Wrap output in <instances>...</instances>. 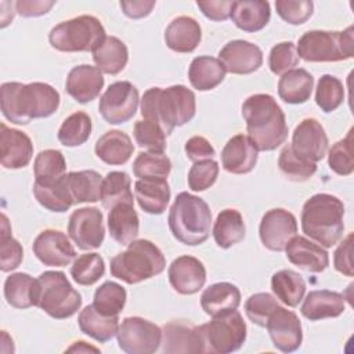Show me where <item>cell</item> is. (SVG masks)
I'll use <instances>...</instances> for the list:
<instances>
[{
	"instance_id": "cell-35",
	"label": "cell",
	"mask_w": 354,
	"mask_h": 354,
	"mask_svg": "<svg viewBox=\"0 0 354 354\" xmlns=\"http://www.w3.org/2000/svg\"><path fill=\"white\" fill-rule=\"evenodd\" d=\"M314 77L303 68L283 73L278 82V95L286 104H304L310 100Z\"/></svg>"
},
{
	"instance_id": "cell-38",
	"label": "cell",
	"mask_w": 354,
	"mask_h": 354,
	"mask_svg": "<svg viewBox=\"0 0 354 354\" xmlns=\"http://www.w3.org/2000/svg\"><path fill=\"white\" fill-rule=\"evenodd\" d=\"M37 279L26 272H15L4 282V297L14 308H29L36 306Z\"/></svg>"
},
{
	"instance_id": "cell-42",
	"label": "cell",
	"mask_w": 354,
	"mask_h": 354,
	"mask_svg": "<svg viewBox=\"0 0 354 354\" xmlns=\"http://www.w3.org/2000/svg\"><path fill=\"white\" fill-rule=\"evenodd\" d=\"M100 201L105 209H111L112 206L122 202L133 203L134 199L129 174L124 171H109L102 181Z\"/></svg>"
},
{
	"instance_id": "cell-8",
	"label": "cell",
	"mask_w": 354,
	"mask_h": 354,
	"mask_svg": "<svg viewBox=\"0 0 354 354\" xmlns=\"http://www.w3.org/2000/svg\"><path fill=\"white\" fill-rule=\"evenodd\" d=\"M36 307L54 319L71 318L82 307V295L62 271H44L39 275Z\"/></svg>"
},
{
	"instance_id": "cell-53",
	"label": "cell",
	"mask_w": 354,
	"mask_h": 354,
	"mask_svg": "<svg viewBox=\"0 0 354 354\" xmlns=\"http://www.w3.org/2000/svg\"><path fill=\"white\" fill-rule=\"evenodd\" d=\"M218 170V163L213 159L195 162L188 173V187L195 192L206 191L216 183Z\"/></svg>"
},
{
	"instance_id": "cell-3",
	"label": "cell",
	"mask_w": 354,
	"mask_h": 354,
	"mask_svg": "<svg viewBox=\"0 0 354 354\" xmlns=\"http://www.w3.org/2000/svg\"><path fill=\"white\" fill-rule=\"evenodd\" d=\"M248 137L259 151H274L288 138L285 113L270 94H253L242 104Z\"/></svg>"
},
{
	"instance_id": "cell-22",
	"label": "cell",
	"mask_w": 354,
	"mask_h": 354,
	"mask_svg": "<svg viewBox=\"0 0 354 354\" xmlns=\"http://www.w3.org/2000/svg\"><path fill=\"white\" fill-rule=\"evenodd\" d=\"M104 87L102 72L87 64L72 68L65 82L66 93L77 102L87 104L95 100Z\"/></svg>"
},
{
	"instance_id": "cell-43",
	"label": "cell",
	"mask_w": 354,
	"mask_h": 354,
	"mask_svg": "<svg viewBox=\"0 0 354 354\" xmlns=\"http://www.w3.org/2000/svg\"><path fill=\"white\" fill-rule=\"evenodd\" d=\"M91 129L90 116L86 112L77 111L62 122L57 138L64 147H79L88 140Z\"/></svg>"
},
{
	"instance_id": "cell-4",
	"label": "cell",
	"mask_w": 354,
	"mask_h": 354,
	"mask_svg": "<svg viewBox=\"0 0 354 354\" xmlns=\"http://www.w3.org/2000/svg\"><path fill=\"white\" fill-rule=\"evenodd\" d=\"M303 232L322 248L335 246L344 232V205L330 194H315L301 209Z\"/></svg>"
},
{
	"instance_id": "cell-29",
	"label": "cell",
	"mask_w": 354,
	"mask_h": 354,
	"mask_svg": "<svg viewBox=\"0 0 354 354\" xmlns=\"http://www.w3.org/2000/svg\"><path fill=\"white\" fill-rule=\"evenodd\" d=\"M108 230L111 238L120 245H129L137 238L140 220L133 203L122 202L109 209Z\"/></svg>"
},
{
	"instance_id": "cell-27",
	"label": "cell",
	"mask_w": 354,
	"mask_h": 354,
	"mask_svg": "<svg viewBox=\"0 0 354 354\" xmlns=\"http://www.w3.org/2000/svg\"><path fill=\"white\" fill-rule=\"evenodd\" d=\"M230 18L243 32H259L270 22V3L264 0L232 1Z\"/></svg>"
},
{
	"instance_id": "cell-37",
	"label": "cell",
	"mask_w": 354,
	"mask_h": 354,
	"mask_svg": "<svg viewBox=\"0 0 354 354\" xmlns=\"http://www.w3.org/2000/svg\"><path fill=\"white\" fill-rule=\"evenodd\" d=\"M246 234L242 214L236 209H224L217 214L213 225V238L218 248L228 249L239 243Z\"/></svg>"
},
{
	"instance_id": "cell-48",
	"label": "cell",
	"mask_w": 354,
	"mask_h": 354,
	"mask_svg": "<svg viewBox=\"0 0 354 354\" xmlns=\"http://www.w3.org/2000/svg\"><path fill=\"white\" fill-rule=\"evenodd\" d=\"M344 101V86L333 75H322L315 88V102L325 113L336 111Z\"/></svg>"
},
{
	"instance_id": "cell-40",
	"label": "cell",
	"mask_w": 354,
	"mask_h": 354,
	"mask_svg": "<svg viewBox=\"0 0 354 354\" xmlns=\"http://www.w3.org/2000/svg\"><path fill=\"white\" fill-rule=\"evenodd\" d=\"M35 183L47 185L54 184L66 176V162L61 151L44 149L39 152L33 162Z\"/></svg>"
},
{
	"instance_id": "cell-2",
	"label": "cell",
	"mask_w": 354,
	"mask_h": 354,
	"mask_svg": "<svg viewBox=\"0 0 354 354\" xmlns=\"http://www.w3.org/2000/svg\"><path fill=\"white\" fill-rule=\"evenodd\" d=\"M140 105L142 118L159 124L167 136L176 127L191 122L196 112L195 94L183 84L151 87L144 93Z\"/></svg>"
},
{
	"instance_id": "cell-44",
	"label": "cell",
	"mask_w": 354,
	"mask_h": 354,
	"mask_svg": "<svg viewBox=\"0 0 354 354\" xmlns=\"http://www.w3.org/2000/svg\"><path fill=\"white\" fill-rule=\"evenodd\" d=\"M126 299L127 293L122 285L113 281H106L95 289L93 306L98 313L113 317L119 315L123 311Z\"/></svg>"
},
{
	"instance_id": "cell-36",
	"label": "cell",
	"mask_w": 354,
	"mask_h": 354,
	"mask_svg": "<svg viewBox=\"0 0 354 354\" xmlns=\"http://www.w3.org/2000/svg\"><path fill=\"white\" fill-rule=\"evenodd\" d=\"M73 203H94L101 199L102 181L100 173L95 170L71 171L65 176Z\"/></svg>"
},
{
	"instance_id": "cell-23",
	"label": "cell",
	"mask_w": 354,
	"mask_h": 354,
	"mask_svg": "<svg viewBox=\"0 0 354 354\" xmlns=\"http://www.w3.org/2000/svg\"><path fill=\"white\" fill-rule=\"evenodd\" d=\"M285 253L293 266L307 272H322L329 266L328 252L321 245L301 235H295L288 242Z\"/></svg>"
},
{
	"instance_id": "cell-57",
	"label": "cell",
	"mask_w": 354,
	"mask_h": 354,
	"mask_svg": "<svg viewBox=\"0 0 354 354\" xmlns=\"http://www.w3.org/2000/svg\"><path fill=\"white\" fill-rule=\"evenodd\" d=\"M185 155L189 160L195 162H201V160H206V159H213L216 156V151L213 148V145L209 142V140H206L202 136H194L191 137L184 147Z\"/></svg>"
},
{
	"instance_id": "cell-60",
	"label": "cell",
	"mask_w": 354,
	"mask_h": 354,
	"mask_svg": "<svg viewBox=\"0 0 354 354\" xmlns=\"http://www.w3.org/2000/svg\"><path fill=\"white\" fill-rule=\"evenodd\" d=\"M156 1L153 0H133V1H120V8L126 17L133 19H140L151 14Z\"/></svg>"
},
{
	"instance_id": "cell-32",
	"label": "cell",
	"mask_w": 354,
	"mask_h": 354,
	"mask_svg": "<svg viewBox=\"0 0 354 354\" xmlns=\"http://www.w3.org/2000/svg\"><path fill=\"white\" fill-rule=\"evenodd\" d=\"M225 68L218 58L201 55L192 59L188 68V79L194 88L209 91L217 87L225 77Z\"/></svg>"
},
{
	"instance_id": "cell-12",
	"label": "cell",
	"mask_w": 354,
	"mask_h": 354,
	"mask_svg": "<svg viewBox=\"0 0 354 354\" xmlns=\"http://www.w3.org/2000/svg\"><path fill=\"white\" fill-rule=\"evenodd\" d=\"M138 101V90L133 83L127 80L115 82L101 95L98 111L106 123L120 124L136 115Z\"/></svg>"
},
{
	"instance_id": "cell-13",
	"label": "cell",
	"mask_w": 354,
	"mask_h": 354,
	"mask_svg": "<svg viewBox=\"0 0 354 354\" xmlns=\"http://www.w3.org/2000/svg\"><path fill=\"white\" fill-rule=\"evenodd\" d=\"M68 235L82 250L98 249L105 238L104 216L97 207H82L69 216Z\"/></svg>"
},
{
	"instance_id": "cell-5",
	"label": "cell",
	"mask_w": 354,
	"mask_h": 354,
	"mask_svg": "<svg viewBox=\"0 0 354 354\" xmlns=\"http://www.w3.org/2000/svg\"><path fill=\"white\" fill-rule=\"evenodd\" d=\"M167 223L178 242L196 246L210 235L212 210L202 198L189 192H180L169 210Z\"/></svg>"
},
{
	"instance_id": "cell-59",
	"label": "cell",
	"mask_w": 354,
	"mask_h": 354,
	"mask_svg": "<svg viewBox=\"0 0 354 354\" xmlns=\"http://www.w3.org/2000/svg\"><path fill=\"white\" fill-rule=\"evenodd\" d=\"M55 4V1H43V0H19L15 1V10L19 15L25 18H32V17H40L47 14L51 7Z\"/></svg>"
},
{
	"instance_id": "cell-11",
	"label": "cell",
	"mask_w": 354,
	"mask_h": 354,
	"mask_svg": "<svg viewBox=\"0 0 354 354\" xmlns=\"http://www.w3.org/2000/svg\"><path fill=\"white\" fill-rule=\"evenodd\" d=\"M162 329L141 317H126L119 325L116 337L127 354H152L162 344Z\"/></svg>"
},
{
	"instance_id": "cell-45",
	"label": "cell",
	"mask_w": 354,
	"mask_h": 354,
	"mask_svg": "<svg viewBox=\"0 0 354 354\" xmlns=\"http://www.w3.org/2000/svg\"><path fill=\"white\" fill-rule=\"evenodd\" d=\"M105 274L104 259L98 253H84L76 257L71 266V275L77 285H94Z\"/></svg>"
},
{
	"instance_id": "cell-15",
	"label": "cell",
	"mask_w": 354,
	"mask_h": 354,
	"mask_svg": "<svg viewBox=\"0 0 354 354\" xmlns=\"http://www.w3.org/2000/svg\"><path fill=\"white\" fill-rule=\"evenodd\" d=\"M328 144L324 126L317 119L307 118L295 127L290 148L300 158L317 163L325 158Z\"/></svg>"
},
{
	"instance_id": "cell-46",
	"label": "cell",
	"mask_w": 354,
	"mask_h": 354,
	"mask_svg": "<svg viewBox=\"0 0 354 354\" xmlns=\"http://www.w3.org/2000/svg\"><path fill=\"white\" fill-rule=\"evenodd\" d=\"M171 170V162L165 153L140 152L133 162V173L137 178L166 180Z\"/></svg>"
},
{
	"instance_id": "cell-9",
	"label": "cell",
	"mask_w": 354,
	"mask_h": 354,
	"mask_svg": "<svg viewBox=\"0 0 354 354\" xmlns=\"http://www.w3.org/2000/svg\"><path fill=\"white\" fill-rule=\"evenodd\" d=\"M105 36L98 18L79 15L55 25L48 33V41L53 48L62 53H83L93 51Z\"/></svg>"
},
{
	"instance_id": "cell-34",
	"label": "cell",
	"mask_w": 354,
	"mask_h": 354,
	"mask_svg": "<svg viewBox=\"0 0 354 354\" xmlns=\"http://www.w3.org/2000/svg\"><path fill=\"white\" fill-rule=\"evenodd\" d=\"M77 324L84 335L93 337L98 343H106L118 333L119 315H104L98 313L93 304H88L80 311Z\"/></svg>"
},
{
	"instance_id": "cell-21",
	"label": "cell",
	"mask_w": 354,
	"mask_h": 354,
	"mask_svg": "<svg viewBox=\"0 0 354 354\" xmlns=\"http://www.w3.org/2000/svg\"><path fill=\"white\" fill-rule=\"evenodd\" d=\"M221 166L231 174L250 173L259 158V149L245 134L231 137L221 151Z\"/></svg>"
},
{
	"instance_id": "cell-28",
	"label": "cell",
	"mask_w": 354,
	"mask_h": 354,
	"mask_svg": "<svg viewBox=\"0 0 354 354\" xmlns=\"http://www.w3.org/2000/svg\"><path fill=\"white\" fill-rule=\"evenodd\" d=\"M170 195L166 180L138 178L134 183V196L138 206L148 214H162L169 205Z\"/></svg>"
},
{
	"instance_id": "cell-1",
	"label": "cell",
	"mask_w": 354,
	"mask_h": 354,
	"mask_svg": "<svg viewBox=\"0 0 354 354\" xmlns=\"http://www.w3.org/2000/svg\"><path fill=\"white\" fill-rule=\"evenodd\" d=\"M59 100V93L41 82H7L0 87L1 113L14 124H28L33 119L51 116L58 109Z\"/></svg>"
},
{
	"instance_id": "cell-54",
	"label": "cell",
	"mask_w": 354,
	"mask_h": 354,
	"mask_svg": "<svg viewBox=\"0 0 354 354\" xmlns=\"http://www.w3.org/2000/svg\"><path fill=\"white\" fill-rule=\"evenodd\" d=\"M299 64L296 46L293 41H282L275 44L268 55V66L274 75H283L295 69Z\"/></svg>"
},
{
	"instance_id": "cell-51",
	"label": "cell",
	"mask_w": 354,
	"mask_h": 354,
	"mask_svg": "<svg viewBox=\"0 0 354 354\" xmlns=\"http://www.w3.org/2000/svg\"><path fill=\"white\" fill-rule=\"evenodd\" d=\"M328 165L339 176H350L354 171L353 129L343 140L332 145L328 153Z\"/></svg>"
},
{
	"instance_id": "cell-33",
	"label": "cell",
	"mask_w": 354,
	"mask_h": 354,
	"mask_svg": "<svg viewBox=\"0 0 354 354\" xmlns=\"http://www.w3.org/2000/svg\"><path fill=\"white\" fill-rule=\"evenodd\" d=\"M91 53L97 68L106 75L120 73L129 61V50L116 36H105Z\"/></svg>"
},
{
	"instance_id": "cell-24",
	"label": "cell",
	"mask_w": 354,
	"mask_h": 354,
	"mask_svg": "<svg viewBox=\"0 0 354 354\" xmlns=\"http://www.w3.org/2000/svg\"><path fill=\"white\" fill-rule=\"evenodd\" d=\"M165 353H206L199 326L181 321H171L162 329Z\"/></svg>"
},
{
	"instance_id": "cell-41",
	"label": "cell",
	"mask_w": 354,
	"mask_h": 354,
	"mask_svg": "<svg viewBox=\"0 0 354 354\" xmlns=\"http://www.w3.org/2000/svg\"><path fill=\"white\" fill-rule=\"evenodd\" d=\"M33 195L44 209L55 213H64L75 205L65 177L47 185L33 183Z\"/></svg>"
},
{
	"instance_id": "cell-50",
	"label": "cell",
	"mask_w": 354,
	"mask_h": 354,
	"mask_svg": "<svg viewBox=\"0 0 354 354\" xmlns=\"http://www.w3.org/2000/svg\"><path fill=\"white\" fill-rule=\"evenodd\" d=\"M133 136L136 144L141 149H147L148 152L163 153L166 149V133L163 129L149 120H137L133 129Z\"/></svg>"
},
{
	"instance_id": "cell-6",
	"label": "cell",
	"mask_w": 354,
	"mask_h": 354,
	"mask_svg": "<svg viewBox=\"0 0 354 354\" xmlns=\"http://www.w3.org/2000/svg\"><path fill=\"white\" fill-rule=\"evenodd\" d=\"M166 259L162 250L148 239H134L127 249L111 259L112 277L134 285L163 272Z\"/></svg>"
},
{
	"instance_id": "cell-16",
	"label": "cell",
	"mask_w": 354,
	"mask_h": 354,
	"mask_svg": "<svg viewBox=\"0 0 354 354\" xmlns=\"http://www.w3.org/2000/svg\"><path fill=\"white\" fill-rule=\"evenodd\" d=\"M266 328L277 350L282 353H293L301 346V322L292 310L278 306L271 313Z\"/></svg>"
},
{
	"instance_id": "cell-58",
	"label": "cell",
	"mask_w": 354,
	"mask_h": 354,
	"mask_svg": "<svg viewBox=\"0 0 354 354\" xmlns=\"http://www.w3.org/2000/svg\"><path fill=\"white\" fill-rule=\"evenodd\" d=\"M196 6L203 12V15L212 21H225L230 18L232 1L230 0H210V1H196Z\"/></svg>"
},
{
	"instance_id": "cell-31",
	"label": "cell",
	"mask_w": 354,
	"mask_h": 354,
	"mask_svg": "<svg viewBox=\"0 0 354 354\" xmlns=\"http://www.w3.org/2000/svg\"><path fill=\"white\" fill-rule=\"evenodd\" d=\"M239 304L241 292L234 283L230 282L213 283L206 288L201 296V307L210 317L236 310Z\"/></svg>"
},
{
	"instance_id": "cell-39",
	"label": "cell",
	"mask_w": 354,
	"mask_h": 354,
	"mask_svg": "<svg viewBox=\"0 0 354 354\" xmlns=\"http://www.w3.org/2000/svg\"><path fill=\"white\" fill-rule=\"evenodd\" d=\"M271 289L279 301L288 307H296L304 297L306 282L293 270H279L271 277Z\"/></svg>"
},
{
	"instance_id": "cell-7",
	"label": "cell",
	"mask_w": 354,
	"mask_h": 354,
	"mask_svg": "<svg viewBox=\"0 0 354 354\" xmlns=\"http://www.w3.org/2000/svg\"><path fill=\"white\" fill-rule=\"evenodd\" d=\"M297 57L307 62H337L354 57V26L337 30H308L297 41Z\"/></svg>"
},
{
	"instance_id": "cell-55",
	"label": "cell",
	"mask_w": 354,
	"mask_h": 354,
	"mask_svg": "<svg viewBox=\"0 0 354 354\" xmlns=\"http://www.w3.org/2000/svg\"><path fill=\"white\" fill-rule=\"evenodd\" d=\"M278 15L290 25L304 24L314 12V3L310 0H277Z\"/></svg>"
},
{
	"instance_id": "cell-30",
	"label": "cell",
	"mask_w": 354,
	"mask_h": 354,
	"mask_svg": "<svg viewBox=\"0 0 354 354\" xmlns=\"http://www.w3.org/2000/svg\"><path fill=\"white\" fill-rule=\"evenodd\" d=\"M95 155L106 165H124L134 152L131 138L122 130H109L102 134L94 147Z\"/></svg>"
},
{
	"instance_id": "cell-56",
	"label": "cell",
	"mask_w": 354,
	"mask_h": 354,
	"mask_svg": "<svg viewBox=\"0 0 354 354\" xmlns=\"http://www.w3.org/2000/svg\"><path fill=\"white\" fill-rule=\"evenodd\" d=\"M353 234H348L336 248L333 253V266L336 271L346 277L354 275V266H353Z\"/></svg>"
},
{
	"instance_id": "cell-14",
	"label": "cell",
	"mask_w": 354,
	"mask_h": 354,
	"mask_svg": "<svg viewBox=\"0 0 354 354\" xmlns=\"http://www.w3.org/2000/svg\"><path fill=\"white\" fill-rule=\"evenodd\" d=\"M297 232L296 217L285 209H271L264 213L259 227L260 241L272 252H282Z\"/></svg>"
},
{
	"instance_id": "cell-49",
	"label": "cell",
	"mask_w": 354,
	"mask_h": 354,
	"mask_svg": "<svg viewBox=\"0 0 354 354\" xmlns=\"http://www.w3.org/2000/svg\"><path fill=\"white\" fill-rule=\"evenodd\" d=\"M24 259V249L21 243L12 238L11 225L7 216L1 214V228H0V270L8 272L19 267Z\"/></svg>"
},
{
	"instance_id": "cell-19",
	"label": "cell",
	"mask_w": 354,
	"mask_h": 354,
	"mask_svg": "<svg viewBox=\"0 0 354 354\" xmlns=\"http://www.w3.org/2000/svg\"><path fill=\"white\" fill-rule=\"evenodd\" d=\"M171 288L180 295L198 293L206 282V268L194 256H180L171 261L167 270Z\"/></svg>"
},
{
	"instance_id": "cell-61",
	"label": "cell",
	"mask_w": 354,
	"mask_h": 354,
	"mask_svg": "<svg viewBox=\"0 0 354 354\" xmlns=\"http://www.w3.org/2000/svg\"><path fill=\"white\" fill-rule=\"evenodd\" d=\"M68 353H87V351H94V353H100V350L97 347H93V346H88L86 342H75L68 350Z\"/></svg>"
},
{
	"instance_id": "cell-18",
	"label": "cell",
	"mask_w": 354,
	"mask_h": 354,
	"mask_svg": "<svg viewBox=\"0 0 354 354\" xmlns=\"http://www.w3.org/2000/svg\"><path fill=\"white\" fill-rule=\"evenodd\" d=\"M218 59L230 73L250 75L261 66L263 51L248 40H231L218 51Z\"/></svg>"
},
{
	"instance_id": "cell-10",
	"label": "cell",
	"mask_w": 354,
	"mask_h": 354,
	"mask_svg": "<svg viewBox=\"0 0 354 354\" xmlns=\"http://www.w3.org/2000/svg\"><path fill=\"white\" fill-rule=\"evenodd\" d=\"M199 326L205 351L213 354H230L239 350L246 340V324L239 311L231 310Z\"/></svg>"
},
{
	"instance_id": "cell-17",
	"label": "cell",
	"mask_w": 354,
	"mask_h": 354,
	"mask_svg": "<svg viewBox=\"0 0 354 354\" xmlns=\"http://www.w3.org/2000/svg\"><path fill=\"white\" fill-rule=\"evenodd\" d=\"M35 256L47 267H66L76 259L69 238L58 230H44L33 241Z\"/></svg>"
},
{
	"instance_id": "cell-20",
	"label": "cell",
	"mask_w": 354,
	"mask_h": 354,
	"mask_svg": "<svg viewBox=\"0 0 354 354\" xmlns=\"http://www.w3.org/2000/svg\"><path fill=\"white\" fill-rule=\"evenodd\" d=\"M33 156V144L28 134L0 124V162L4 169H22Z\"/></svg>"
},
{
	"instance_id": "cell-25",
	"label": "cell",
	"mask_w": 354,
	"mask_h": 354,
	"mask_svg": "<svg viewBox=\"0 0 354 354\" xmlns=\"http://www.w3.org/2000/svg\"><path fill=\"white\" fill-rule=\"evenodd\" d=\"M300 307V313L310 321H321L326 318H336L346 310L344 296L339 292L319 289L311 290Z\"/></svg>"
},
{
	"instance_id": "cell-26",
	"label": "cell",
	"mask_w": 354,
	"mask_h": 354,
	"mask_svg": "<svg viewBox=\"0 0 354 354\" xmlns=\"http://www.w3.org/2000/svg\"><path fill=\"white\" fill-rule=\"evenodd\" d=\"M202 39V30L196 19L181 15L174 18L165 30L166 46L176 53H192Z\"/></svg>"
},
{
	"instance_id": "cell-47",
	"label": "cell",
	"mask_w": 354,
	"mask_h": 354,
	"mask_svg": "<svg viewBox=\"0 0 354 354\" xmlns=\"http://www.w3.org/2000/svg\"><path fill=\"white\" fill-rule=\"evenodd\" d=\"M281 173L290 181L301 183L311 178L317 171V163H311L293 152L290 145H286L278 158Z\"/></svg>"
},
{
	"instance_id": "cell-52",
	"label": "cell",
	"mask_w": 354,
	"mask_h": 354,
	"mask_svg": "<svg viewBox=\"0 0 354 354\" xmlns=\"http://www.w3.org/2000/svg\"><path fill=\"white\" fill-rule=\"evenodd\" d=\"M277 299L266 292L252 295L245 303V313L248 318L257 326L266 328L271 313L278 307Z\"/></svg>"
}]
</instances>
